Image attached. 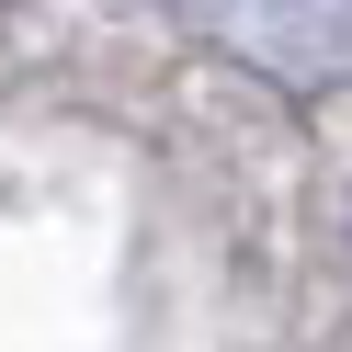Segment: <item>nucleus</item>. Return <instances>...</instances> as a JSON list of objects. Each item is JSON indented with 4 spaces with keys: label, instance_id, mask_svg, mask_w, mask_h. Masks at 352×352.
<instances>
[{
    "label": "nucleus",
    "instance_id": "nucleus-1",
    "mask_svg": "<svg viewBox=\"0 0 352 352\" xmlns=\"http://www.w3.org/2000/svg\"><path fill=\"white\" fill-rule=\"evenodd\" d=\"M0 12H12V0H0Z\"/></svg>",
    "mask_w": 352,
    "mask_h": 352
}]
</instances>
